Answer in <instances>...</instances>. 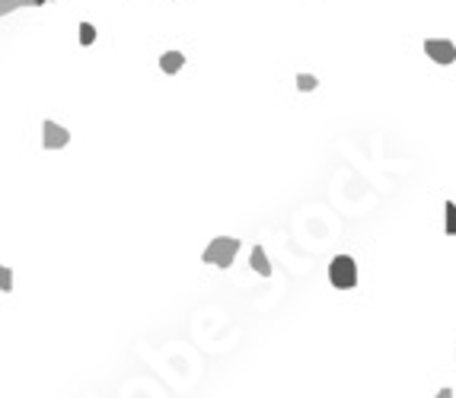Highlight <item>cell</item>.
Returning <instances> with one entry per match:
<instances>
[{
  "label": "cell",
  "instance_id": "12",
  "mask_svg": "<svg viewBox=\"0 0 456 398\" xmlns=\"http://www.w3.org/2000/svg\"><path fill=\"white\" fill-rule=\"evenodd\" d=\"M45 3H51V0H39V7H45Z\"/></svg>",
  "mask_w": 456,
  "mask_h": 398
},
{
  "label": "cell",
  "instance_id": "4",
  "mask_svg": "<svg viewBox=\"0 0 456 398\" xmlns=\"http://www.w3.org/2000/svg\"><path fill=\"white\" fill-rule=\"evenodd\" d=\"M41 137H45V150H64L67 143H70V131L61 125H55V121H45V128H41Z\"/></svg>",
  "mask_w": 456,
  "mask_h": 398
},
{
  "label": "cell",
  "instance_id": "8",
  "mask_svg": "<svg viewBox=\"0 0 456 398\" xmlns=\"http://www.w3.org/2000/svg\"><path fill=\"white\" fill-rule=\"evenodd\" d=\"M444 214H447V226H444V230H447V236H456V204H453V201H447V204H444Z\"/></svg>",
  "mask_w": 456,
  "mask_h": 398
},
{
  "label": "cell",
  "instance_id": "2",
  "mask_svg": "<svg viewBox=\"0 0 456 398\" xmlns=\"http://www.w3.org/2000/svg\"><path fill=\"white\" fill-rule=\"evenodd\" d=\"M329 281H332V287H339V290L357 287V261L351 255H335L329 261Z\"/></svg>",
  "mask_w": 456,
  "mask_h": 398
},
{
  "label": "cell",
  "instance_id": "10",
  "mask_svg": "<svg viewBox=\"0 0 456 398\" xmlns=\"http://www.w3.org/2000/svg\"><path fill=\"white\" fill-rule=\"evenodd\" d=\"M316 86H319V80H316L313 74H300V77H297V90H300V92H313Z\"/></svg>",
  "mask_w": 456,
  "mask_h": 398
},
{
  "label": "cell",
  "instance_id": "5",
  "mask_svg": "<svg viewBox=\"0 0 456 398\" xmlns=\"http://www.w3.org/2000/svg\"><path fill=\"white\" fill-rule=\"evenodd\" d=\"M182 67H185L182 51H166V54H160V70H163V74H179Z\"/></svg>",
  "mask_w": 456,
  "mask_h": 398
},
{
  "label": "cell",
  "instance_id": "11",
  "mask_svg": "<svg viewBox=\"0 0 456 398\" xmlns=\"http://www.w3.org/2000/svg\"><path fill=\"white\" fill-rule=\"evenodd\" d=\"M0 290L3 293L13 290V271H10L7 265H0Z\"/></svg>",
  "mask_w": 456,
  "mask_h": 398
},
{
  "label": "cell",
  "instance_id": "6",
  "mask_svg": "<svg viewBox=\"0 0 456 398\" xmlns=\"http://www.w3.org/2000/svg\"><path fill=\"white\" fill-rule=\"evenodd\" d=\"M249 265H252V271L262 274V277H272V265H268V255L262 246H256L252 249V255H249Z\"/></svg>",
  "mask_w": 456,
  "mask_h": 398
},
{
  "label": "cell",
  "instance_id": "7",
  "mask_svg": "<svg viewBox=\"0 0 456 398\" xmlns=\"http://www.w3.org/2000/svg\"><path fill=\"white\" fill-rule=\"evenodd\" d=\"M23 7H39V0H0V17H7V13H17Z\"/></svg>",
  "mask_w": 456,
  "mask_h": 398
},
{
  "label": "cell",
  "instance_id": "1",
  "mask_svg": "<svg viewBox=\"0 0 456 398\" xmlns=\"http://www.w3.org/2000/svg\"><path fill=\"white\" fill-rule=\"evenodd\" d=\"M236 252H240V239L236 236H217L211 239L205 252H201V261L205 265H214V268H230L236 261Z\"/></svg>",
  "mask_w": 456,
  "mask_h": 398
},
{
  "label": "cell",
  "instance_id": "3",
  "mask_svg": "<svg viewBox=\"0 0 456 398\" xmlns=\"http://www.w3.org/2000/svg\"><path fill=\"white\" fill-rule=\"evenodd\" d=\"M424 54L440 67L456 64V45L450 42V39H428V42H424Z\"/></svg>",
  "mask_w": 456,
  "mask_h": 398
},
{
  "label": "cell",
  "instance_id": "9",
  "mask_svg": "<svg viewBox=\"0 0 456 398\" xmlns=\"http://www.w3.org/2000/svg\"><path fill=\"white\" fill-rule=\"evenodd\" d=\"M96 42V26L93 23H80V45L86 48V45Z\"/></svg>",
  "mask_w": 456,
  "mask_h": 398
}]
</instances>
